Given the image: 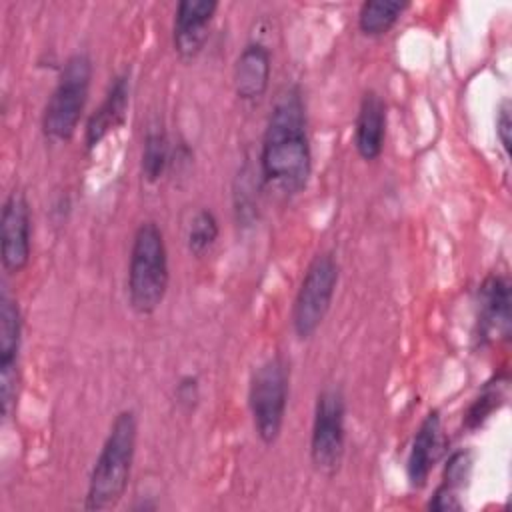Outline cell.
Masks as SVG:
<instances>
[{
	"label": "cell",
	"instance_id": "obj_10",
	"mask_svg": "<svg viewBox=\"0 0 512 512\" xmlns=\"http://www.w3.org/2000/svg\"><path fill=\"white\" fill-rule=\"evenodd\" d=\"M218 2L214 0H180L174 10V22H172V44L174 52L184 60H194L208 36L210 26L216 16Z\"/></svg>",
	"mask_w": 512,
	"mask_h": 512
},
{
	"label": "cell",
	"instance_id": "obj_11",
	"mask_svg": "<svg viewBox=\"0 0 512 512\" xmlns=\"http://www.w3.org/2000/svg\"><path fill=\"white\" fill-rule=\"evenodd\" d=\"M272 54L260 40H250L236 56L232 68L234 92L242 102H258L270 84Z\"/></svg>",
	"mask_w": 512,
	"mask_h": 512
},
{
	"label": "cell",
	"instance_id": "obj_13",
	"mask_svg": "<svg viewBox=\"0 0 512 512\" xmlns=\"http://www.w3.org/2000/svg\"><path fill=\"white\" fill-rule=\"evenodd\" d=\"M440 432H442L440 412L430 410L420 422L406 458V478L412 488L426 486L430 470L440 454Z\"/></svg>",
	"mask_w": 512,
	"mask_h": 512
},
{
	"label": "cell",
	"instance_id": "obj_12",
	"mask_svg": "<svg viewBox=\"0 0 512 512\" xmlns=\"http://www.w3.org/2000/svg\"><path fill=\"white\" fill-rule=\"evenodd\" d=\"M128 104H130V78L128 74H118L108 86V92L102 104L92 112V116L86 122L84 144L88 150H94L112 130H116L124 122Z\"/></svg>",
	"mask_w": 512,
	"mask_h": 512
},
{
	"label": "cell",
	"instance_id": "obj_4",
	"mask_svg": "<svg viewBox=\"0 0 512 512\" xmlns=\"http://www.w3.org/2000/svg\"><path fill=\"white\" fill-rule=\"evenodd\" d=\"M92 80V60L86 52L66 58L58 82L42 112V132L54 142H68L84 114Z\"/></svg>",
	"mask_w": 512,
	"mask_h": 512
},
{
	"label": "cell",
	"instance_id": "obj_18",
	"mask_svg": "<svg viewBox=\"0 0 512 512\" xmlns=\"http://www.w3.org/2000/svg\"><path fill=\"white\" fill-rule=\"evenodd\" d=\"M168 164H170V144H168L166 132L158 126H152L144 136V146L140 156L142 178L148 184H156L164 176Z\"/></svg>",
	"mask_w": 512,
	"mask_h": 512
},
{
	"label": "cell",
	"instance_id": "obj_19",
	"mask_svg": "<svg viewBox=\"0 0 512 512\" xmlns=\"http://www.w3.org/2000/svg\"><path fill=\"white\" fill-rule=\"evenodd\" d=\"M220 226L218 218L210 208H200L188 224L186 230V246L192 256H204L218 240Z\"/></svg>",
	"mask_w": 512,
	"mask_h": 512
},
{
	"label": "cell",
	"instance_id": "obj_9",
	"mask_svg": "<svg viewBox=\"0 0 512 512\" xmlns=\"http://www.w3.org/2000/svg\"><path fill=\"white\" fill-rule=\"evenodd\" d=\"M30 206L24 192H10L0 216V256L8 274L22 272L30 262Z\"/></svg>",
	"mask_w": 512,
	"mask_h": 512
},
{
	"label": "cell",
	"instance_id": "obj_15",
	"mask_svg": "<svg viewBox=\"0 0 512 512\" xmlns=\"http://www.w3.org/2000/svg\"><path fill=\"white\" fill-rule=\"evenodd\" d=\"M480 336H508L510 326V282L506 276H488L480 286Z\"/></svg>",
	"mask_w": 512,
	"mask_h": 512
},
{
	"label": "cell",
	"instance_id": "obj_3",
	"mask_svg": "<svg viewBox=\"0 0 512 512\" xmlns=\"http://www.w3.org/2000/svg\"><path fill=\"white\" fill-rule=\"evenodd\" d=\"M170 266L164 234L154 220L138 224L128 260V302L140 316L154 314L166 298Z\"/></svg>",
	"mask_w": 512,
	"mask_h": 512
},
{
	"label": "cell",
	"instance_id": "obj_5",
	"mask_svg": "<svg viewBox=\"0 0 512 512\" xmlns=\"http://www.w3.org/2000/svg\"><path fill=\"white\" fill-rule=\"evenodd\" d=\"M288 390L290 370L280 354L262 362L250 378L248 406L252 424L260 442L266 446L274 444L282 432L288 406Z\"/></svg>",
	"mask_w": 512,
	"mask_h": 512
},
{
	"label": "cell",
	"instance_id": "obj_8",
	"mask_svg": "<svg viewBox=\"0 0 512 512\" xmlns=\"http://www.w3.org/2000/svg\"><path fill=\"white\" fill-rule=\"evenodd\" d=\"M20 342H22V316L18 304L2 294L0 298V406L2 418L10 420L16 410L18 382H20Z\"/></svg>",
	"mask_w": 512,
	"mask_h": 512
},
{
	"label": "cell",
	"instance_id": "obj_20",
	"mask_svg": "<svg viewBox=\"0 0 512 512\" xmlns=\"http://www.w3.org/2000/svg\"><path fill=\"white\" fill-rule=\"evenodd\" d=\"M504 398H506L504 386L498 382H488L484 386V390L470 404V408L464 416V426L468 430L480 428L504 404Z\"/></svg>",
	"mask_w": 512,
	"mask_h": 512
},
{
	"label": "cell",
	"instance_id": "obj_21",
	"mask_svg": "<svg viewBox=\"0 0 512 512\" xmlns=\"http://www.w3.org/2000/svg\"><path fill=\"white\" fill-rule=\"evenodd\" d=\"M174 394H176V400L182 408H186V410L194 408L200 400V382H198V378L192 376V374L182 376L176 384Z\"/></svg>",
	"mask_w": 512,
	"mask_h": 512
},
{
	"label": "cell",
	"instance_id": "obj_14",
	"mask_svg": "<svg viewBox=\"0 0 512 512\" xmlns=\"http://www.w3.org/2000/svg\"><path fill=\"white\" fill-rule=\"evenodd\" d=\"M386 140V102L384 98L368 90L358 106L354 124V146L362 160H376L384 150Z\"/></svg>",
	"mask_w": 512,
	"mask_h": 512
},
{
	"label": "cell",
	"instance_id": "obj_1",
	"mask_svg": "<svg viewBox=\"0 0 512 512\" xmlns=\"http://www.w3.org/2000/svg\"><path fill=\"white\" fill-rule=\"evenodd\" d=\"M312 172L308 118L298 86L278 92L260 148V174L266 186L292 196L306 188Z\"/></svg>",
	"mask_w": 512,
	"mask_h": 512
},
{
	"label": "cell",
	"instance_id": "obj_17",
	"mask_svg": "<svg viewBox=\"0 0 512 512\" xmlns=\"http://www.w3.org/2000/svg\"><path fill=\"white\" fill-rule=\"evenodd\" d=\"M408 8L406 2L396 0H366L358 10V30L364 36H384L388 34L404 10Z\"/></svg>",
	"mask_w": 512,
	"mask_h": 512
},
{
	"label": "cell",
	"instance_id": "obj_7",
	"mask_svg": "<svg viewBox=\"0 0 512 512\" xmlns=\"http://www.w3.org/2000/svg\"><path fill=\"white\" fill-rule=\"evenodd\" d=\"M346 450V400L338 386L318 392L310 434V462L314 470L332 478L344 460Z\"/></svg>",
	"mask_w": 512,
	"mask_h": 512
},
{
	"label": "cell",
	"instance_id": "obj_2",
	"mask_svg": "<svg viewBox=\"0 0 512 512\" xmlns=\"http://www.w3.org/2000/svg\"><path fill=\"white\" fill-rule=\"evenodd\" d=\"M136 438V414L132 410L118 412L88 478L84 498L86 510H106L122 500L132 474Z\"/></svg>",
	"mask_w": 512,
	"mask_h": 512
},
{
	"label": "cell",
	"instance_id": "obj_22",
	"mask_svg": "<svg viewBox=\"0 0 512 512\" xmlns=\"http://www.w3.org/2000/svg\"><path fill=\"white\" fill-rule=\"evenodd\" d=\"M510 126H512V120H510V102L504 100V102L500 104V108H498V114H496V136H498V140H500L502 150H504L506 156H508V152H510V130H512Z\"/></svg>",
	"mask_w": 512,
	"mask_h": 512
},
{
	"label": "cell",
	"instance_id": "obj_16",
	"mask_svg": "<svg viewBox=\"0 0 512 512\" xmlns=\"http://www.w3.org/2000/svg\"><path fill=\"white\" fill-rule=\"evenodd\" d=\"M472 464H474V460H472L470 450H458L448 458L446 468H444L442 484L438 486L432 500L428 502L430 510L446 512V510H458L460 508V502H458L456 494L468 482L470 472H472Z\"/></svg>",
	"mask_w": 512,
	"mask_h": 512
},
{
	"label": "cell",
	"instance_id": "obj_6",
	"mask_svg": "<svg viewBox=\"0 0 512 512\" xmlns=\"http://www.w3.org/2000/svg\"><path fill=\"white\" fill-rule=\"evenodd\" d=\"M338 278L340 268L332 252L316 254L306 266L292 304V328L300 340L312 338L324 322L332 306Z\"/></svg>",
	"mask_w": 512,
	"mask_h": 512
}]
</instances>
